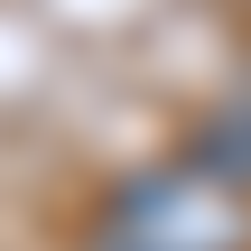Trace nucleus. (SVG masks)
I'll list each match as a JSON object with an SVG mask.
<instances>
[{
  "instance_id": "2",
  "label": "nucleus",
  "mask_w": 251,
  "mask_h": 251,
  "mask_svg": "<svg viewBox=\"0 0 251 251\" xmlns=\"http://www.w3.org/2000/svg\"><path fill=\"white\" fill-rule=\"evenodd\" d=\"M186 177H205V186H224L233 205L251 196V93H224L196 130H186V158H177Z\"/></svg>"
},
{
  "instance_id": "1",
  "label": "nucleus",
  "mask_w": 251,
  "mask_h": 251,
  "mask_svg": "<svg viewBox=\"0 0 251 251\" xmlns=\"http://www.w3.org/2000/svg\"><path fill=\"white\" fill-rule=\"evenodd\" d=\"M102 251H251V205L186 168H140L102 205Z\"/></svg>"
}]
</instances>
